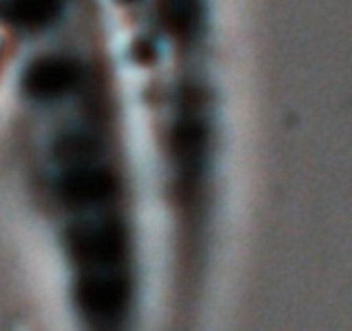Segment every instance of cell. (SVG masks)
Segmentation results:
<instances>
[{"label":"cell","mask_w":352,"mask_h":331,"mask_svg":"<svg viewBox=\"0 0 352 331\" xmlns=\"http://www.w3.org/2000/svg\"><path fill=\"white\" fill-rule=\"evenodd\" d=\"M206 152V124L198 113L194 95H186V111L173 130V155L179 171V183L186 198H196L204 173Z\"/></svg>","instance_id":"cell-1"},{"label":"cell","mask_w":352,"mask_h":331,"mask_svg":"<svg viewBox=\"0 0 352 331\" xmlns=\"http://www.w3.org/2000/svg\"><path fill=\"white\" fill-rule=\"evenodd\" d=\"M70 247L80 264L97 270H118L128 258V235L118 220L85 225L72 231Z\"/></svg>","instance_id":"cell-2"},{"label":"cell","mask_w":352,"mask_h":331,"mask_svg":"<svg viewBox=\"0 0 352 331\" xmlns=\"http://www.w3.org/2000/svg\"><path fill=\"white\" fill-rule=\"evenodd\" d=\"M118 194V179L109 169L76 165L58 181V196L66 206L93 208L111 202Z\"/></svg>","instance_id":"cell-3"},{"label":"cell","mask_w":352,"mask_h":331,"mask_svg":"<svg viewBox=\"0 0 352 331\" xmlns=\"http://www.w3.org/2000/svg\"><path fill=\"white\" fill-rule=\"evenodd\" d=\"M159 12L165 29L177 39H188L200 23V0H159Z\"/></svg>","instance_id":"cell-6"},{"label":"cell","mask_w":352,"mask_h":331,"mask_svg":"<svg viewBox=\"0 0 352 331\" xmlns=\"http://www.w3.org/2000/svg\"><path fill=\"white\" fill-rule=\"evenodd\" d=\"M126 2H128V0H126Z\"/></svg>","instance_id":"cell-8"},{"label":"cell","mask_w":352,"mask_h":331,"mask_svg":"<svg viewBox=\"0 0 352 331\" xmlns=\"http://www.w3.org/2000/svg\"><path fill=\"white\" fill-rule=\"evenodd\" d=\"M56 152L62 161L80 165L82 161H89L97 155V142L89 136H68L58 144Z\"/></svg>","instance_id":"cell-7"},{"label":"cell","mask_w":352,"mask_h":331,"mask_svg":"<svg viewBox=\"0 0 352 331\" xmlns=\"http://www.w3.org/2000/svg\"><path fill=\"white\" fill-rule=\"evenodd\" d=\"M62 12V0H8L4 6L6 19L27 31L50 27Z\"/></svg>","instance_id":"cell-5"},{"label":"cell","mask_w":352,"mask_h":331,"mask_svg":"<svg viewBox=\"0 0 352 331\" xmlns=\"http://www.w3.org/2000/svg\"><path fill=\"white\" fill-rule=\"evenodd\" d=\"M80 78H82V70L74 60L47 56L35 60L27 68L23 87L33 99L52 101L72 93L78 87Z\"/></svg>","instance_id":"cell-4"}]
</instances>
